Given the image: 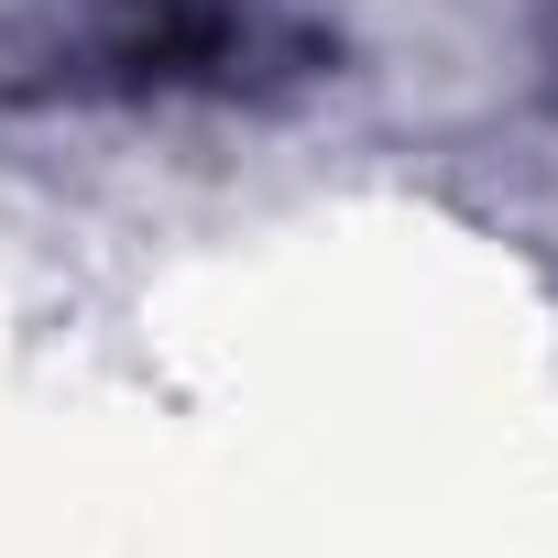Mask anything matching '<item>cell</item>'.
<instances>
[{
    "label": "cell",
    "instance_id": "1",
    "mask_svg": "<svg viewBox=\"0 0 558 558\" xmlns=\"http://www.w3.org/2000/svg\"><path fill=\"white\" fill-rule=\"evenodd\" d=\"M307 34L274 23L263 0H66L34 34L23 88L66 99H230L263 88V66H296Z\"/></svg>",
    "mask_w": 558,
    "mask_h": 558
},
{
    "label": "cell",
    "instance_id": "2",
    "mask_svg": "<svg viewBox=\"0 0 558 558\" xmlns=\"http://www.w3.org/2000/svg\"><path fill=\"white\" fill-rule=\"evenodd\" d=\"M547 77H558V23H547Z\"/></svg>",
    "mask_w": 558,
    "mask_h": 558
}]
</instances>
